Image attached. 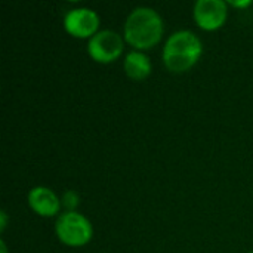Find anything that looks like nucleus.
I'll list each match as a JSON object with an SVG mask.
<instances>
[{
	"instance_id": "6e6552de",
	"label": "nucleus",
	"mask_w": 253,
	"mask_h": 253,
	"mask_svg": "<svg viewBox=\"0 0 253 253\" xmlns=\"http://www.w3.org/2000/svg\"><path fill=\"white\" fill-rule=\"evenodd\" d=\"M126 76L133 80H144L151 73V61L141 50H132L126 55L123 62Z\"/></svg>"
},
{
	"instance_id": "9d476101",
	"label": "nucleus",
	"mask_w": 253,
	"mask_h": 253,
	"mask_svg": "<svg viewBox=\"0 0 253 253\" xmlns=\"http://www.w3.org/2000/svg\"><path fill=\"white\" fill-rule=\"evenodd\" d=\"M231 6H236V7H248V6H251L252 4V1L251 0H245V1H228Z\"/></svg>"
},
{
	"instance_id": "0eeeda50",
	"label": "nucleus",
	"mask_w": 253,
	"mask_h": 253,
	"mask_svg": "<svg viewBox=\"0 0 253 253\" xmlns=\"http://www.w3.org/2000/svg\"><path fill=\"white\" fill-rule=\"evenodd\" d=\"M28 205L34 213L43 218L56 216L61 209L59 197L47 187H34L28 193Z\"/></svg>"
},
{
	"instance_id": "20e7f679",
	"label": "nucleus",
	"mask_w": 253,
	"mask_h": 253,
	"mask_svg": "<svg viewBox=\"0 0 253 253\" xmlns=\"http://www.w3.org/2000/svg\"><path fill=\"white\" fill-rule=\"evenodd\" d=\"M87 52L92 59L101 64H110L116 61L123 52V39L113 30L98 31L89 39Z\"/></svg>"
},
{
	"instance_id": "f257e3e1",
	"label": "nucleus",
	"mask_w": 253,
	"mask_h": 253,
	"mask_svg": "<svg viewBox=\"0 0 253 253\" xmlns=\"http://www.w3.org/2000/svg\"><path fill=\"white\" fill-rule=\"evenodd\" d=\"M125 40L138 50L154 47L163 36V19L151 7H136L125 22Z\"/></svg>"
},
{
	"instance_id": "f03ea898",
	"label": "nucleus",
	"mask_w": 253,
	"mask_h": 253,
	"mask_svg": "<svg viewBox=\"0 0 253 253\" xmlns=\"http://www.w3.org/2000/svg\"><path fill=\"white\" fill-rule=\"evenodd\" d=\"M203 52L200 39L190 30L170 34L163 47V62L172 73H185L197 64Z\"/></svg>"
},
{
	"instance_id": "39448f33",
	"label": "nucleus",
	"mask_w": 253,
	"mask_h": 253,
	"mask_svg": "<svg viewBox=\"0 0 253 253\" xmlns=\"http://www.w3.org/2000/svg\"><path fill=\"white\" fill-rule=\"evenodd\" d=\"M98 27H99V16L93 9L89 7L71 9L64 16L65 31L77 39L93 37L98 33Z\"/></svg>"
},
{
	"instance_id": "9b49d317",
	"label": "nucleus",
	"mask_w": 253,
	"mask_h": 253,
	"mask_svg": "<svg viewBox=\"0 0 253 253\" xmlns=\"http://www.w3.org/2000/svg\"><path fill=\"white\" fill-rule=\"evenodd\" d=\"M0 218H1V222H0V230L1 231H4V228H6V221H7V218H6V212H0Z\"/></svg>"
},
{
	"instance_id": "423d86ee",
	"label": "nucleus",
	"mask_w": 253,
	"mask_h": 253,
	"mask_svg": "<svg viewBox=\"0 0 253 253\" xmlns=\"http://www.w3.org/2000/svg\"><path fill=\"white\" fill-rule=\"evenodd\" d=\"M193 13L200 28L212 31L221 28L225 24L228 7L224 0H197Z\"/></svg>"
},
{
	"instance_id": "f8f14e48",
	"label": "nucleus",
	"mask_w": 253,
	"mask_h": 253,
	"mask_svg": "<svg viewBox=\"0 0 253 253\" xmlns=\"http://www.w3.org/2000/svg\"><path fill=\"white\" fill-rule=\"evenodd\" d=\"M0 251H1V253H7V248H6V243H4V240H1L0 242Z\"/></svg>"
},
{
	"instance_id": "1a4fd4ad",
	"label": "nucleus",
	"mask_w": 253,
	"mask_h": 253,
	"mask_svg": "<svg viewBox=\"0 0 253 253\" xmlns=\"http://www.w3.org/2000/svg\"><path fill=\"white\" fill-rule=\"evenodd\" d=\"M79 194L73 190H68L67 193H64L62 199H61V205L67 209V212H76L74 209L79 206Z\"/></svg>"
},
{
	"instance_id": "7ed1b4c3",
	"label": "nucleus",
	"mask_w": 253,
	"mask_h": 253,
	"mask_svg": "<svg viewBox=\"0 0 253 253\" xmlns=\"http://www.w3.org/2000/svg\"><path fill=\"white\" fill-rule=\"evenodd\" d=\"M55 233L64 245L79 248L92 240L93 227L86 216L77 212H65L56 219Z\"/></svg>"
},
{
	"instance_id": "ddd939ff",
	"label": "nucleus",
	"mask_w": 253,
	"mask_h": 253,
	"mask_svg": "<svg viewBox=\"0 0 253 253\" xmlns=\"http://www.w3.org/2000/svg\"><path fill=\"white\" fill-rule=\"evenodd\" d=\"M249 253H253V252H249Z\"/></svg>"
}]
</instances>
